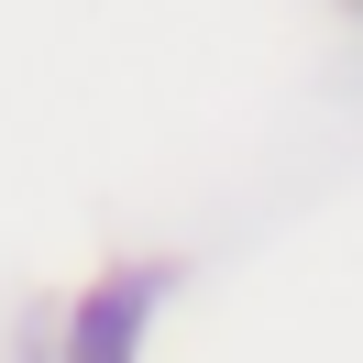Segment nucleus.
Wrapping results in <instances>:
<instances>
[{"instance_id":"1","label":"nucleus","mask_w":363,"mask_h":363,"mask_svg":"<svg viewBox=\"0 0 363 363\" xmlns=\"http://www.w3.org/2000/svg\"><path fill=\"white\" fill-rule=\"evenodd\" d=\"M155 297H165V264H121V275H99V286L67 308V363H133V352H143V319H155Z\"/></svg>"}]
</instances>
